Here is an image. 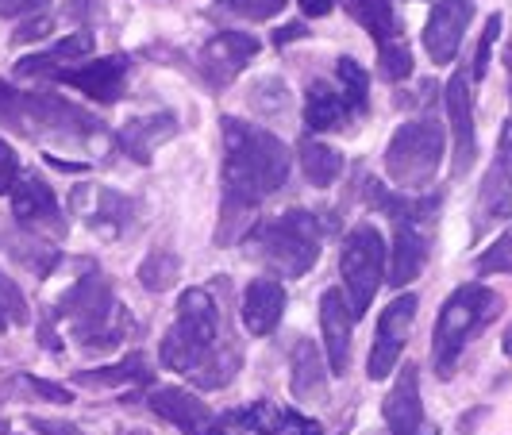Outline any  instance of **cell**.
Returning <instances> with one entry per match:
<instances>
[{
    "mask_svg": "<svg viewBox=\"0 0 512 435\" xmlns=\"http://www.w3.org/2000/svg\"><path fill=\"white\" fill-rule=\"evenodd\" d=\"M224 128V235L231 239L235 216H247L289 178V147L274 131L243 124L235 116L220 120Z\"/></svg>",
    "mask_w": 512,
    "mask_h": 435,
    "instance_id": "6da1fadb",
    "label": "cell"
},
{
    "mask_svg": "<svg viewBox=\"0 0 512 435\" xmlns=\"http://www.w3.org/2000/svg\"><path fill=\"white\" fill-rule=\"evenodd\" d=\"M54 320H66L85 351H112L131 332L128 308L116 301L112 285L101 274H89L70 285L54 305Z\"/></svg>",
    "mask_w": 512,
    "mask_h": 435,
    "instance_id": "7a4b0ae2",
    "label": "cell"
},
{
    "mask_svg": "<svg viewBox=\"0 0 512 435\" xmlns=\"http://www.w3.org/2000/svg\"><path fill=\"white\" fill-rule=\"evenodd\" d=\"M501 308H505L501 293H493L489 285H478V282L462 285V289H455L443 301L436 332H432V366H436L439 378H451L455 374L466 343L482 332L486 324H493Z\"/></svg>",
    "mask_w": 512,
    "mask_h": 435,
    "instance_id": "3957f363",
    "label": "cell"
},
{
    "mask_svg": "<svg viewBox=\"0 0 512 435\" xmlns=\"http://www.w3.org/2000/svg\"><path fill=\"white\" fill-rule=\"evenodd\" d=\"M216 335H220V305H216V297L208 289H185L178 301V320L158 343V359L174 374L193 378L220 351Z\"/></svg>",
    "mask_w": 512,
    "mask_h": 435,
    "instance_id": "277c9868",
    "label": "cell"
},
{
    "mask_svg": "<svg viewBox=\"0 0 512 435\" xmlns=\"http://www.w3.org/2000/svg\"><path fill=\"white\" fill-rule=\"evenodd\" d=\"M247 247L278 278H305L320 258V224L305 208H289L282 216L258 224Z\"/></svg>",
    "mask_w": 512,
    "mask_h": 435,
    "instance_id": "5b68a950",
    "label": "cell"
},
{
    "mask_svg": "<svg viewBox=\"0 0 512 435\" xmlns=\"http://www.w3.org/2000/svg\"><path fill=\"white\" fill-rule=\"evenodd\" d=\"M374 201L393 216V251H389V285L405 289L409 282L420 278L424 262H428V235H432V220H436L439 197L432 201H412V197H385L382 185H374Z\"/></svg>",
    "mask_w": 512,
    "mask_h": 435,
    "instance_id": "8992f818",
    "label": "cell"
},
{
    "mask_svg": "<svg viewBox=\"0 0 512 435\" xmlns=\"http://www.w3.org/2000/svg\"><path fill=\"white\" fill-rule=\"evenodd\" d=\"M443 147H447V135L432 116L428 120H409V124L393 131V139L385 147V174L397 189L420 193L439 174Z\"/></svg>",
    "mask_w": 512,
    "mask_h": 435,
    "instance_id": "52a82bcc",
    "label": "cell"
},
{
    "mask_svg": "<svg viewBox=\"0 0 512 435\" xmlns=\"http://www.w3.org/2000/svg\"><path fill=\"white\" fill-rule=\"evenodd\" d=\"M339 274H343V297L359 320L374 305L378 285L385 282V239L374 224H355L339 251Z\"/></svg>",
    "mask_w": 512,
    "mask_h": 435,
    "instance_id": "ba28073f",
    "label": "cell"
},
{
    "mask_svg": "<svg viewBox=\"0 0 512 435\" xmlns=\"http://www.w3.org/2000/svg\"><path fill=\"white\" fill-rule=\"evenodd\" d=\"M101 131V120L89 116L85 108H77L66 97H51V93H27L24 112V135H54V139H93Z\"/></svg>",
    "mask_w": 512,
    "mask_h": 435,
    "instance_id": "9c48e42d",
    "label": "cell"
},
{
    "mask_svg": "<svg viewBox=\"0 0 512 435\" xmlns=\"http://www.w3.org/2000/svg\"><path fill=\"white\" fill-rule=\"evenodd\" d=\"M416 308H420L416 293H401V297H393V301L385 305L382 316H378L374 351H370V362H366V374H370L374 382H382V378H389V374L397 370V359H401V351H405V343H409Z\"/></svg>",
    "mask_w": 512,
    "mask_h": 435,
    "instance_id": "30bf717a",
    "label": "cell"
},
{
    "mask_svg": "<svg viewBox=\"0 0 512 435\" xmlns=\"http://www.w3.org/2000/svg\"><path fill=\"white\" fill-rule=\"evenodd\" d=\"M447 104V120H451V139H455V158H451V174L466 178L478 162V128H474V93H470V74L459 70L451 74L443 89Z\"/></svg>",
    "mask_w": 512,
    "mask_h": 435,
    "instance_id": "8fae6325",
    "label": "cell"
},
{
    "mask_svg": "<svg viewBox=\"0 0 512 435\" xmlns=\"http://www.w3.org/2000/svg\"><path fill=\"white\" fill-rule=\"evenodd\" d=\"M8 197H12V220L16 224H24L27 231H35L43 239H66V220H62L58 197L39 174L20 178Z\"/></svg>",
    "mask_w": 512,
    "mask_h": 435,
    "instance_id": "7c38bea8",
    "label": "cell"
},
{
    "mask_svg": "<svg viewBox=\"0 0 512 435\" xmlns=\"http://www.w3.org/2000/svg\"><path fill=\"white\" fill-rule=\"evenodd\" d=\"M128 54H108V58H89L81 66H70L62 74H51L58 85H70L81 97L97 104H112L120 101L124 85H128Z\"/></svg>",
    "mask_w": 512,
    "mask_h": 435,
    "instance_id": "4fadbf2b",
    "label": "cell"
},
{
    "mask_svg": "<svg viewBox=\"0 0 512 435\" xmlns=\"http://www.w3.org/2000/svg\"><path fill=\"white\" fill-rule=\"evenodd\" d=\"M474 20V0H439L424 24V51L436 66H451L459 54L466 27Z\"/></svg>",
    "mask_w": 512,
    "mask_h": 435,
    "instance_id": "5bb4252c",
    "label": "cell"
},
{
    "mask_svg": "<svg viewBox=\"0 0 512 435\" xmlns=\"http://www.w3.org/2000/svg\"><path fill=\"white\" fill-rule=\"evenodd\" d=\"M70 205L85 216V224L97 231L101 239H120L135 220V201L116 193V189H104V185H81L74 189Z\"/></svg>",
    "mask_w": 512,
    "mask_h": 435,
    "instance_id": "9a60e30c",
    "label": "cell"
},
{
    "mask_svg": "<svg viewBox=\"0 0 512 435\" xmlns=\"http://www.w3.org/2000/svg\"><path fill=\"white\" fill-rule=\"evenodd\" d=\"M258 43L255 35H243V31H220V35H212L205 47H201V74H205V81L212 85V89H224V85H231L235 77H239V70L251 62L258 54Z\"/></svg>",
    "mask_w": 512,
    "mask_h": 435,
    "instance_id": "2e32d148",
    "label": "cell"
},
{
    "mask_svg": "<svg viewBox=\"0 0 512 435\" xmlns=\"http://www.w3.org/2000/svg\"><path fill=\"white\" fill-rule=\"evenodd\" d=\"M147 405L162 420H170L174 428H181V435H224V428L216 424L212 409H208L201 397H193L189 389H181V385H158V389H151Z\"/></svg>",
    "mask_w": 512,
    "mask_h": 435,
    "instance_id": "e0dca14e",
    "label": "cell"
},
{
    "mask_svg": "<svg viewBox=\"0 0 512 435\" xmlns=\"http://www.w3.org/2000/svg\"><path fill=\"white\" fill-rule=\"evenodd\" d=\"M320 328H324V347H328V370L339 378L351 366V328H355V312L347 305L343 289H324V297H320Z\"/></svg>",
    "mask_w": 512,
    "mask_h": 435,
    "instance_id": "ac0fdd59",
    "label": "cell"
},
{
    "mask_svg": "<svg viewBox=\"0 0 512 435\" xmlns=\"http://www.w3.org/2000/svg\"><path fill=\"white\" fill-rule=\"evenodd\" d=\"M382 416L393 435H416L424 428V405H420V366L405 362L397 370V382L389 389Z\"/></svg>",
    "mask_w": 512,
    "mask_h": 435,
    "instance_id": "d6986e66",
    "label": "cell"
},
{
    "mask_svg": "<svg viewBox=\"0 0 512 435\" xmlns=\"http://www.w3.org/2000/svg\"><path fill=\"white\" fill-rule=\"evenodd\" d=\"M178 135V120L170 112H154V116H139L128 120L124 128L116 131V151H124L135 162H151V154L170 143Z\"/></svg>",
    "mask_w": 512,
    "mask_h": 435,
    "instance_id": "ffe728a7",
    "label": "cell"
},
{
    "mask_svg": "<svg viewBox=\"0 0 512 435\" xmlns=\"http://www.w3.org/2000/svg\"><path fill=\"white\" fill-rule=\"evenodd\" d=\"M0 251L8 258H16L20 266H27V270L39 274V278H47L51 266L58 262V251L51 247V239L27 231L24 224H16V220H8V216H0Z\"/></svg>",
    "mask_w": 512,
    "mask_h": 435,
    "instance_id": "44dd1931",
    "label": "cell"
},
{
    "mask_svg": "<svg viewBox=\"0 0 512 435\" xmlns=\"http://www.w3.org/2000/svg\"><path fill=\"white\" fill-rule=\"evenodd\" d=\"M93 58V35L89 31H74V35H66V39H58L51 51H39V54H27L16 62V74L20 77H51V74H62V70H70V66H81V62H89Z\"/></svg>",
    "mask_w": 512,
    "mask_h": 435,
    "instance_id": "7402d4cb",
    "label": "cell"
},
{
    "mask_svg": "<svg viewBox=\"0 0 512 435\" xmlns=\"http://www.w3.org/2000/svg\"><path fill=\"white\" fill-rule=\"evenodd\" d=\"M285 312V285L274 278H258L247 285L243 293V328L251 335H270L278 332Z\"/></svg>",
    "mask_w": 512,
    "mask_h": 435,
    "instance_id": "603a6c76",
    "label": "cell"
},
{
    "mask_svg": "<svg viewBox=\"0 0 512 435\" xmlns=\"http://www.w3.org/2000/svg\"><path fill=\"white\" fill-rule=\"evenodd\" d=\"M289 370H293V378H289V389H293V397L308 405V401H320L324 393H328V362L320 359V347L312 343V339H297L293 343V351H289Z\"/></svg>",
    "mask_w": 512,
    "mask_h": 435,
    "instance_id": "cb8c5ba5",
    "label": "cell"
},
{
    "mask_svg": "<svg viewBox=\"0 0 512 435\" xmlns=\"http://www.w3.org/2000/svg\"><path fill=\"white\" fill-rule=\"evenodd\" d=\"M512 212V170L493 158L489 174L482 178V189H478V208H474V235H482L489 224L505 220Z\"/></svg>",
    "mask_w": 512,
    "mask_h": 435,
    "instance_id": "d4e9b609",
    "label": "cell"
},
{
    "mask_svg": "<svg viewBox=\"0 0 512 435\" xmlns=\"http://www.w3.org/2000/svg\"><path fill=\"white\" fill-rule=\"evenodd\" d=\"M351 120V108L343 101L339 85L332 81H312V89L305 93V124L308 131H335Z\"/></svg>",
    "mask_w": 512,
    "mask_h": 435,
    "instance_id": "484cf974",
    "label": "cell"
},
{
    "mask_svg": "<svg viewBox=\"0 0 512 435\" xmlns=\"http://www.w3.org/2000/svg\"><path fill=\"white\" fill-rule=\"evenodd\" d=\"M301 170H305V181L308 185H316V189H328L335 185V178L343 174V154L332 151L328 143H320V139H301Z\"/></svg>",
    "mask_w": 512,
    "mask_h": 435,
    "instance_id": "4316f807",
    "label": "cell"
},
{
    "mask_svg": "<svg viewBox=\"0 0 512 435\" xmlns=\"http://www.w3.org/2000/svg\"><path fill=\"white\" fill-rule=\"evenodd\" d=\"M347 4H351V16L374 35L378 47L401 39V20L393 12V0H347Z\"/></svg>",
    "mask_w": 512,
    "mask_h": 435,
    "instance_id": "83f0119b",
    "label": "cell"
},
{
    "mask_svg": "<svg viewBox=\"0 0 512 435\" xmlns=\"http://www.w3.org/2000/svg\"><path fill=\"white\" fill-rule=\"evenodd\" d=\"M147 362L143 355H128L116 366H101V370H81L74 374L77 385H89V389H112V385H131V382H147Z\"/></svg>",
    "mask_w": 512,
    "mask_h": 435,
    "instance_id": "f1b7e54d",
    "label": "cell"
},
{
    "mask_svg": "<svg viewBox=\"0 0 512 435\" xmlns=\"http://www.w3.org/2000/svg\"><path fill=\"white\" fill-rule=\"evenodd\" d=\"M335 85H339L343 101L351 108V116L366 112V104H370V81H366V70H362L355 58H339L335 62Z\"/></svg>",
    "mask_w": 512,
    "mask_h": 435,
    "instance_id": "f546056e",
    "label": "cell"
},
{
    "mask_svg": "<svg viewBox=\"0 0 512 435\" xmlns=\"http://www.w3.org/2000/svg\"><path fill=\"white\" fill-rule=\"evenodd\" d=\"M181 278V258L174 251H151L139 266V282L151 293H166Z\"/></svg>",
    "mask_w": 512,
    "mask_h": 435,
    "instance_id": "4dcf8cb0",
    "label": "cell"
},
{
    "mask_svg": "<svg viewBox=\"0 0 512 435\" xmlns=\"http://www.w3.org/2000/svg\"><path fill=\"white\" fill-rule=\"evenodd\" d=\"M235 370H239V347L235 343H220V351L205 362V370L193 374V385H201V389H224L235 378Z\"/></svg>",
    "mask_w": 512,
    "mask_h": 435,
    "instance_id": "1f68e13d",
    "label": "cell"
},
{
    "mask_svg": "<svg viewBox=\"0 0 512 435\" xmlns=\"http://www.w3.org/2000/svg\"><path fill=\"white\" fill-rule=\"evenodd\" d=\"M474 270L486 278V274H512V224L493 243H489L482 255L474 258Z\"/></svg>",
    "mask_w": 512,
    "mask_h": 435,
    "instance_id": "d6a6232c",
    "label": "cell"
},
{
    "mask_svg": "<svg viewBox=\"0 0 512 435\" xmlns=\"http://www.w3.org/2000/svg\"><path fill=\"white\" fill-rule=\"evenodd\" d=\"M378 62H382V77L385 81H393V85L412 77V51L401 43V39L382 43V47H378Z\"/></svg>",
    "mask_w": 512,
    "mask_h": 435,
    "instance_id": "836d02e7",
    "label": "cell"
},
{
    "mask_svg": "<svg viewBox=\"0 0 512 435\" xmlns=\"http://www.w3.org/2000/svg\"><path fill=\"white\" fill-rule=\"evenodd\" d=\"M501 27H505L501 12H493V16L486 20L482 39H478V51H474V70H470V81H482V77L489 74V54H493V43L501 39Z\"/></svg>",
    "mask_w": 512,
    "mask_h": 435,
    "instance_id": "e575fe53",
    "label": "cell"
},
{
    "mask_svg": "<svg viewBox=\"0 0 512 435\" xmlns=\"http://www.w3.org/2000/svg\"><path fill=\"white\" fill-rule=\"evenodd\" d=\"M24 112H27V93H20L8 81H0V124L24 131Z\"/></svg>",
    "mask_w": 512,
    "mask_h": 435,
    "instance_id": "d590c367",
    "label": "cell"
},
{
    "mask_svg": "<svg viewBox=\"0 0 512 435\" xmlns=\"http://www.w3.org/2000/svg\"><path fill=\"white\" fill-rule=\"evenodd\" d=\"M235 16L251 20V24H262V20H274L282 12L289 0H224Z\"/></svg>",
    "mask_w": 512,
    "mask_h": 435,
    "instance_id": "8d00e7d4",
    "label": "cell"
},
{
    "mask_svg": "<svg viewBox=\"0 0 512 435\" xmlns=\"http://www.w3.org/2000/svg\"><path fill=\"white\" fill-rule=\"evenodd\" d=\"M0 308H4V316H8L12 324H27V320H31L24 293H20V285L12 282L8 274H0Z\"/></svg>",
    "mask_w": 512,
    "mask_h": 435,
    "instance_id": "74e56055",
    "label": "cell"
},
{
    "mask_svg": "<svg viewBox=\"0 0 512 435\" xmlns=\"http://www.w3.org/2000/svg\"><path fill=\"white\" fill-rule=\"evenodd\" d=\"M54 20L47 16V12H35V16H27L24 24L12 31V43L16 47H24V43H39V39H47L51 35Z\"/></svg>",
    "mask_w": 512,
    "mask_h": 435,
    "instance_id": "f35d334b",
    "label": "cell"
},
{
    "mask_svg": "<svg viewBox=\"0 0 512 435\" xmlns=\"http://www.w3.org/2000/svg\"><path fill=\"white\" fill-rule=\"evenodd\" d=\"M16 181H20V158H16V151L0 139V197H4V193H12V189H16Z\"/></svg>",
    "mask_w": 512,
    "mask_h": 435,
    "instance_id": "ab89813d",
    "label": "cell"
},
{
    "mask_svg": "<svg viewBox=\"0 0 512 435\" xmlns=\"http://www.w3.org/2000/svg\"><path fill=\"white\" fill-rule=\"evenodd\" d=\"M274 435H324L316 420H308L305 412H282V424Z\"/></svg>",
    "mask_w": 512,
    "mask_h": 435,
    "instance_id": "60d3db41",
    "label": "cell"
},
{
    "mask_svg": "<svg viewBox=\"0 0 512 435\" xmlns=\"http://www.w3.org/2000/svg\"><path fill=\"white\" fill-rule=\"evenodd\" d=\"M20 382H24V385H31V389H35V393H39V397H47V401H58V405H70V401H74V393H70V389H66V385L43 382V378H35V374H24V378H20Z\"/></svg>",
    "mask_w": 512,
    "mask_h": 435,
    "instance_id": "b9f144b4",
    "label": "cell"
},
{
    "mask_svg": "<svg viewBox=\"0 0 512 435\" xmlns=\"http://www.w3.org/2000/svg\"><path fill=\"white\" fill-rule=\"evenodd\" d=\"M31 428H35L39 435H81L77 424H66V420H43V416H35Z\"/></svg>",
    "mask_w": 512,
    "mask_h": 435,
    "instance_id": "7bdbcfd3",
    "label": "cell"
},
{
    "mask_svg": "<svg viewBox=\"0 0 512 435\" xmlns=\"http://www.w3.org/2000/svg\"><path fill=\"white\" fill-rule=\"evenodd\" d=\"M43 4H47V0H0V20H4V16H24V12L35 16Z\"/></svg>",
    "mask_w": 512,
    "mask_h": 435,
    "instance_id": "ee69618b",
    "label": "cell"
},
{
    "mask_svg": "<svg viewBox=\"0 0 512 435\" xmlns=\"http://www.w3.org/2000/svg\"><path fill=\"white\" fill-rule=\"evenodd\" d=\"M301 4V12H305L308 20H316V16H328L335 8V0H297Z\"/></svg>",
    "mask_w": 512,
    "mask_h": 435,
    "instance_id": "f6af8a7d",
    "label": "cell"
},
{
    "mask_svg": "<svg viewBox=\"0 0 512 435\" xmlns=\"http://www.w3.org/2000/svg\"><path fill=\"white\" fill-rule=\"evenodd\" d=\"M301 35H308L305 31V20L301 24H285L278 35H274V43H293V39H301Z\"/></svg>",
    "mask_w": 512,
    "mask_h": 435,
    "instance_id": "bcb514c9",
    "label": "cell"
},
{
    "mask_svg": "<svg viewBox=\"0 0 512 435\" xmlns=\"http://www.w3.org/2000/svg\"><path fill=\"white\" fill-rule=\"evenodd\" d=\"M501 351H505V359H512V320L509 328H505V335H501Z\"/></svg>",
    "mask_w": 512,
    "mask_h": 435,
    "instance_id": "7dc6e473",
    "label": "cell"
},
{
    "mask_svg": "<svg viewBox=\"0 0 512 435\" xmlns=\"http://www.w3.org/2000/svg\"><path fill=\"white\" fill-rule=\"evenodd\" d=\"M4 328H8V316H4V308H0V332H4Z\"/></svg>",
    "mask_w": 512,
    "mask_h": 435,
    "instance_id": "c3c4849f",
    "label": "cell"
},
{
    "mask_svg": "<svg viewBox=\"0 0 512 435\" xmlns=\"http://www.w3.org/2000/svg\"><path fill=\"white\" fill-rule=\"evenodd\" d=\"M416 435H436V428H428V432H424V428H420V432H416Z\"/></svg>",
    "mask_w": 512,
    "mask_h": 435,
    "instance_id": "681fc988",
    "label": "cell"
}]
</instances>
